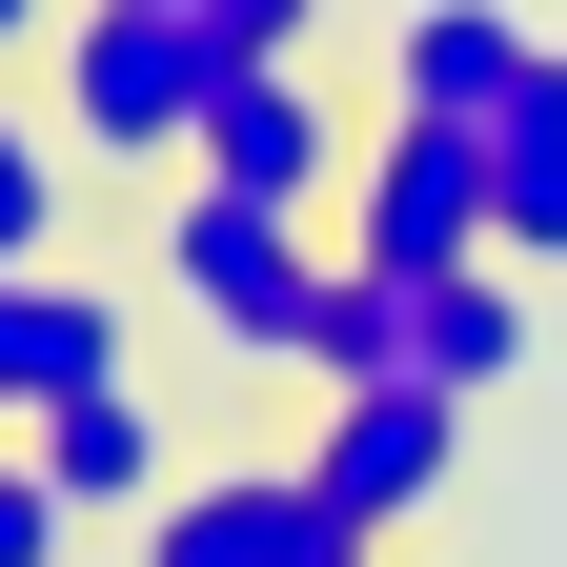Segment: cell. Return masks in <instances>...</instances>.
<instances>
[{
    "label": "cell",
    "instance_id": "6da1fadb",
    "mask_svg": "<svg viewBox=\"0 0 567 567\" xmlns=\"http://www.w3.org/2000/svg\"><path fill=\"white\" fill-rule=\"evenodd\" d=\"M163 305H183V324H224V344H284V365H305V344H324V305H344V264L284 224V203L183 183V203H163Z\"/></svg>",
    "mask_w": 567,
    "mask_h": 567
},
{
    "label": "cell",
    "instance_id": "7a4b0ae2",
    "mask_svg": "<svg viewBox=\"0 0 567 567\" xmlns=\"http://www.w3.org/2000/svg\"><path fill=\"white\" fill-rule=\"evenodd\" d=\"M203 82H224V41L163 21V0H82V41H61L82 163H183V142H203Z\"/></svg>",
    "mask_w": 567,
    "mask_h": 567
},
{
    "label": "cell",
    "instance_id": "3957f363",
    "mask_svg": "<svg viewBox=\"0 0 567 567\" xmlns=\"http://www.w3.org/2000/svg\"><path fill=\"white\" fill-rule=\"evenodd\" d=\"M344 264H385V284L507 264V244H486V142L466 122H385L365 163H344Z\"/></svg>",
    "mask_w": 567,
    "mask_h": 567
},
{
    "label": "cell",
    "instance_id": "277c9868",
    "mask_svg": "<svg viewBox=\"0 0 567 567\" xmlns=\"http://www.w3.org/2000/svg\"><path fill=\"white\" fill-rule=\"evenodd\" d=\"M183 183L324 224V203H344V122H324V82H305V61H224V82H203V142H183Z\"/></svg>",
    "mask_w": 567,
    "mask_h": 567
},
{
    "label": "cell",
    "instance_id": "5b68a950",
    "mask_svg": "<svg viewBox=\"0 0 567 567\" xmlns=\"http://www.w3.org/2000/svg\"><path fill=\"white\" fill-rule=\"evenodd\" d=\"M142 567H385V547L324 507V466H203L142 507Z\"/></svg>",
    "mask_w": 567,
    "mask_h": 567
},
{
    "label": "cell",
    "instance_id": "8992f818",
    "mask_svg": "<svg viewBox=\"0 0 567 567\" xmlns=\"http://www.w3.org/2000/svg\"><path fill=\"white\" fill-rule=\"evenodd\" d=\"M305 466H324V507L365 527V547H405L425 507H446V466H466V385H344Z\"/></svg>",
    "mask_w": 567,
    "mask_h": 567
},
{
    "label": "cell",
    "instance_id": "52a82bcc",
    "mask_svg": "<svg viewBox=\"0 0 567 567\" xmlns=\"http://www.w3.org/2000/svg\"><path fill=\"white\" fill-rule=\"evenodd\" d=\"M527 82H547V41L507 21V0H405V41H385V122H466L486 142Z\"/></svg>",
    "mask_w": 567,
    "mask_h": 567
},
{
    "label": "cell",
    "instance_id": "ba28073f",
    "mask_svg": "<svg viewBox=\"0 0 567 567\" xmlns=\"http://www.w3.org/2000/svg\"><path fill=\"white\" fill-rule=\"evenodd\" d=\"M142 344H122V284H82V264H0V405H82V385H122Z\"/></svg>",
    "mask_w": 567,
    "mask_h": 567
},
{
    "label": "cell",
    "instance_id": "9c48e42d",
    "mask_svg": "<svg viewBox=\"0 0 567 567\" xmlns=\"http://www.w3.org/2000/svg\"><path fill=\"white\" fill-rule=\"evenodd\" d=\"M21 466H41L82 527H142V507L183 486V466H163V405H142V385H82V405H41V425H21Z\"/></svg>",
    "mask_w": 567,
    "mask_h": 567
},
{
    "label": "cell",
    "instance_id": "30bf717a",
    "mask_svg": "<svg viewBox=\"0 0 567 567\" xmlns=\"http://www.w3.org/2000/svg\"><path fill=\"white\" fill-rule=\"evenodd\" d=\"M486 244H507V264H567V41H547V82L486 122Z\"/></svg>",
    "mask_w": 567,
    "mask_h": 567
},
{
    "label": "cell",
    "instance_id": "8fae6325",
    "mask_svg": "<svg viewBox=\"0 0 567 567\" xmlns=\"http://www.w3.org/2000/svg\"><path fill=\"white\" fill-rule=\"evenodd\" d=\"M507 365H527V284H507V264L405 284V385H507Z\"/></svg>",
    "mask_w": 567,
    "mask_h": 567
},
{
    "label": "cell",
    "instance_id": "7c38bea8",
    "mask_svg": "<svg viewBox=\"0 0 567 567\" xmlns=\"http://www.w3.org/2000/svg\"><path fill=\"white\" fill-rule=\"evenodd\" d=\"M305 365H324V385H405V284H385V264H344V305H324Z\"/></svg>",
    "mask_w": 567,
    "mask_h": 567
},
{
    "label": "cell",
    "instance_id": "4fadbf2b",
    "mask_svg": "<svg viewBox=\"0 0 567 567\" xmlns=\"http://www.w3.org/2000/svg\"><path fill=\"white\" fill-rule=\"evenodd\" d=\"M0 264H61V122L0 102Z\"/></svg>",
    "mask_w": 567,
    "mask_h": 567
},
{
    "label": "cell",
    "instance_id": "5bb4252c",
    "mask_svg": "<svg viewBox=\"0 0 567 567\" xmlns=\"http://www.w3.org/2000/svg\"><path fill=\"white\" fill-rule=\"evenodd\" d=\"M203 41H224V61H305V41H324V0H203Z\"/></svg>",
    "mask_w": 567,
    "mask_h": 567
},
{
    "label": "cell",
    "instance_id": "9a60e30c",
    "mask_svg": "<svg viewBox=\"0 0 567 567\" xmlns=\"http://www.w3.org/2000/svg\"><path fill=\"white\" fill-rule=\"evenodd\" d=\"M61 527H82V507H61L41 466H0V567H61Z\"/></svg>",
    "mask_w": 567,
    "mask_h": 567
},
{
    "label": "cell",
    "instance_id": "2e32d148",
    "mask_svg": "<svg viewBox=\"0 0 567 567\" xmlns=\"http://www.w3.org/2000/svg\"><path fill=\"white\" fill-rule=\"evenodd\" d=\"M41 21H61V0H0V61H21V41H41Z\"/></svg>",
    "mask_w": 567,
    "mask_h": 567
},
{
    "label": "cell",
    "instance_id": "e0dca14e",
    "mask_svg": "<svg viewBox=\"0 0 567 567\" xmlns=\"http://www.w3.org/2000/svg\"><path fill=\"white\" fill-rule=\"evenodd\" d=\"M0 466H21V405H0Z\"/></svg>",
    "mask_w": 567,
    "mask_h": 567
},
{
    "label": "cell",
    "instance_id": "ac0fdd59",
    "mask_svg": "<svg viewBox=\"0 0 567 567\" xmlns=\"http://www.w3.org/2000/svg\"><path fill=\"white\" fill-rule=\"evenodd\" d=\"M163 21H203V0H163Z\"/></svg>",
    "mask_w": 567,
    "mask_h": 567
}]
</instances>
